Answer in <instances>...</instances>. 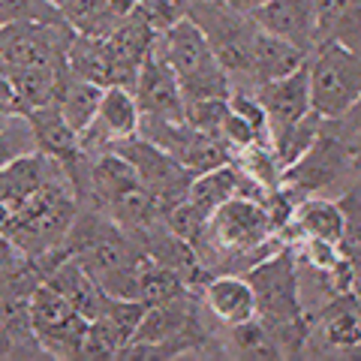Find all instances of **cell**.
<instances>
[{"mask_svg": "<svg viewBox=\"0 0 361 361\" xmlns=\"http://www.w3.org/2000/svg\"><path fill=\"white\" fill-rule=\"evenodd\" d=\"M157 51L175 70L184 99H208V97H229L232 78L226 66L211 51L205 33L190 16L175 21L169 30L157 37Z\"/></svg>", "mask_w": 361, "mask_h": 361, "instance_id": "obj_1", "label": "cell"}, {"mask_svg": "<svg viewBox=\"0 0 361 361\" xmlns=\"http://www.w3.org/2000/svg\"><path fill=\"white\" fill-rule=\"evenodd\" d=\"M310 106L322 121L343 118L361 99V54L343 42L322 39L310 49Z\"/></svg>", "mask_w": 361, "mask_h": 361, "instance_id": "obj_2", "label": "cell"}, {"mask_svg": "<svg viewBox=\"0 0 361 361\" xmlns=\"http://www.w3.org/2000/svg\"><path fill=\"white\" fill-rule=\"evenodd\" d=\"M187 16L199 25L211 51L226 66V73L232 78V90L238 78L250 82L247 73H250V51L259 30L256 18L250 13H241V9L223 4V0H190Z\"/></svg>", "mask_w": 361, "mask_h": 361, "instance_id": "obj_3", "label": "cell"}, {"mask_svg": "<svg viewBox=\"0 0 361 361\" xmlns=\"http://www.w3.org/2000/svg\"><path fill=\"white\" fill-rule=\"evenodd\" d=\"M73 30L66 21L16 18L0 25V66L4 73H30L66 66V45Z\"/></svg>", "mask_w": 361, "mask_h": 361, "instance_id": "obj_4", "label": "cell"}, {"mask_svg": "<svg viewBox=\"0 0 361 361\" xmlns=\"http://www.w3.org/2000/svg\"><path fill=\"white\" fill-rule=\"evenodd\" d=\"M109 148L115 154H121L123 160L133 166V172L139 175L142 184L157 196V202L163 205V211L184 199L187 190H190V180L196 178L187 166H180L169 151L157 148L154 142H148L139 133L130 135V139H121L115 145H109Z\"/></svg>", "mask_w": 361, "mask_h": 361, "instance_id": "obj_5", "label": "cell"}, {"mask_svg": "<svg viewBox=\"0 0 361 361\" xmlns=\"http://www.w3.org/2000/svg\"><path fill=\"white\" fill-rule=\"evenodd\" d=\"M304 349H319V355H361V295L355 289L334 292L310 316V331Z\"/></svg>", "mask_w": 361, "mask_h": 361, "instance_id": "obj_6", "label": "cell"}, {"mask_svg": "<svg viewBox=\"0 0 361 361\" xmlns=\"http://www.w3.org/2000/svg\"><path fill=\"white\" fill-rule=\"evenodd\" d=\"M133 97L139 103L142 118H163V121H184V90H180V82L175 70L166 63V58L160 51H154L145 58V63L135 73L133 82Z\"/></svg>", "mask_w": 361, "mask_h": 361, "instance_id": "obj_7", "label": "cell"}, {"mask_svg": "<svg viewBox=\"0 0 361 361\" xmlns=\"http://www.w3.org/2000/svg\"><path fill=\"white\" fill-rule=\"evenodd\" d=\"M139 121H142V111L133 97V87L109 85L103 90V99H99L94 121H90L87 130L82 133V151L99 154V151H106L109 145L130 139V135L139 133Z\"/></svg>", "mask_w": 361, "mask_h": 361, "instance_id": "obj_8", "label": "cell"}, {"mask_svg": "<svg viewBox=\"0 0 361 361\" xmlns=\"http://www.w3.org/2000/svg\"><path fill=\"white\" fill-rule=\"evenodd\" d=\"M63 175H70V169L58 163L54 157L42 151H27L0 169V202L9 208V214H16L45 184H51V180H58Z\"/></svg>", "mask_w": 361, "mask_h": 361, "instance_id": "obj_9", "label": "cell"}, {"mask_svg": "<svg viewBox=\"0 0 361 361\" xmlns=\"http://www.w3.org/2000/svg\"><path fill=\"white\" fill-rule=\"evenodd\" d=\"M256 99L262 103L265 115H268V135L295 127L298 121H304L313 111L307 63H304L301 70L283 75V78H274V82L259 85L256 87Z\"/></svg>", "mask_w": 361, "mask_h": 361, "instance_id": "obj_10", "label": "cell"}, {"mask_svg": "<svg viewBox=\"0 0 361 361\" xmlns=\"http://www.w3.org/2000/svg\"><path fill=\"white\" fill-rule=\"evenodd\" d=\"M202 304L226 329L241 325L256 316V292L250 286V280L244 274H232V271L214 274L211 280L202 283Z\"/></svg>", "mask_w": 361, "mask_h": 361, "instance_id": "obj_11", "label": "cell"}, {"mask_svg": "<svg viewBox=\"0 0 361 361\" xmlns=\"http://www.w3.org/2000/svg\"><path fill=\"white\" fill-rule=\"evenodd\" d=\"M286 229H295L298 238H319L337 247L349 241V217L343 202L325 196H301Z\"/></svg>", "mask_w": 361, "mask_h": 361, "instance_id": "obj_12", "label": "cell"}, {"mask_svg": "<svg viewBox=\"0 0 361 361\" xmlns=\"http://www.w3.org/2000/svg\"><path fill=\"white\" fill-rule=\"evenodd\" d=\"M253 18L262 30L274 33V37H283L307 51L316 45V4L313 0H265L253 13Z\"/></svg>", "mask_w": 361, "mask_h": 361, "instance_id": "obj_13", "label": "cell"}, {"mask_svg": "<svg viewBox=\"0 0 361 361\" xmlns=\"http://www.w3.org/2000/svg\"><path fill=\"white\" fill-rule=\"evenodd\" d=\"M30 127H33V135H37V148L42 154L54 157L58 163H63L70 169V175H75L78 163L85 160V151H82V135H78L66 118L61 115L58 103L54 106H39V109H27L25 111Z\"/></svg>", "mask_w": 361, "mask_h": 361, "instance_id": "obj_14", "label": "cell"}, {"mask_svg": "<svg viewBox=\"0 0 361 361\" xmlns=\"http://www.w3.org/2000/svg\"><path fill=\"white\" fill-rule=\"evenodd\" d=\"M66 66L78 78H87L99 87L109 85H127L121 63L111 51L106 37H87V33H73L70 45H66ZM130 87V85H127Z\"/></svg>", "mask_w": 361, "mask_h": 361, "instance_id": "obj_15", "label": "cell"}, {"mask_svg": "<svg viewBox=\"0 0 361 361\" xmlns=\"http://www.w3.org/2000/svg\"><path fill=\"white\" fill-rule=\"evenodd\" d=\"M310 51L301 49V45L289 42L283 37H274L259 27L256 30V39H253V51H250V85H265V82H274V78H283L289 73L301 70L307 63Z\"/></svg>", "mask_w": 361, "mask_h": 361, "instance_id": "obj_16", "label": "cell"}, {"mask_svg": "<svg viewBox=\"0 0 361 361\" xmlns=\"http://www.w3.org/2000/svg\"><path fill=\"white\" fill-rule=\"evenodd\" d=\"M316 42L334 39L361 54V0H313Z\"/></svg>", "mask_w": 361, "mask_h": 361, "instance_id": "obj_17", "label": "cell"}, {"mask_svg": "<svg viewBox=\"0 0 361 361\" xmlns=\"http://www.w3.org/2000/svg\"><path fill=\"white\" fill-rule=\"evenodd\" d=\"M103 90L106 87L87 82V78H78L73 73H70V78H66V85L61 90V99H58V109L78 135H82L87 130V123L94 121L97 109H99V99H103Z\"/></svg>", "mask_w": 361, "mask_h": 361, "instance_id": "obj_18", "label": "cell"}, {"mask_svg": "<svg viewBox=\"0 0 361 361\" xmlns=\"http://www.w3.org/2000/svg\"><path fill=\"white\" fill-rule=\"evenodd\" d=\"M229 341L232 349L244 358H283V349L274 341V334L268 331V325L253 316L241 325H232L229 329Z\"/></svg>", "mask_w": 361, "mask_h": 361, "instance_id": "obj_19", "label": "cell"}, {"mask_svg": "<svg viewBox=\"0 0 361 361\" xmlns=\"http://www.w3.org/2000/svg\"><path fill=\"white\" fill-rule=\"evenodd\" d=\"M27 151H39L27 115H9L0 127V169Z\"/></svg>", "mask_w": 361, "mask_h": 361, "instance_id": "obj_20", "label": "cell"}, {"mask_svg": "<svg viewBox=\"0 0 361 361\" xmlns=\"http://www.w3.org/2000/svg\"><path fill=\"white\" fill-rule=\"evenodd\" d=\"M226 118H229V97H208V99H187L184 121L196 130L220 135Z\"/></svg>", "mask_w": 361, "mask_h": 361, "instance_id": "obj_21", "label": "cell"}, {"mask_svg": "<svg viewBox=\"0 0 361 361\" xmlns=\"http://www.w3.org/2000/svg\"><path fill=\"white\" fill-rule=\"evenodd\" d=\"M223 4H229V6H235V9H241V13H256L259 6L265 4V0H223Z\"/></svg>", "mask_w": 361, "mask_h": 361, "instance_id": "obj_22", "label": "cell"}, {"mask_svg": "<svg viewBox=\"0 0 361 361\" xmlns=\"http://www.w3.org/2000/svg\"><path fill=\"white\" fill-rule=\"evenodd\" d=\"M358 250H361V247H358Z\"/></svg>", "mask_w": 361, "mask_h": 361, "instance_id": "obj_23", "label": "cell"}]
</instances>
